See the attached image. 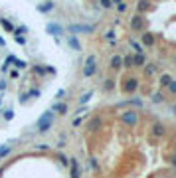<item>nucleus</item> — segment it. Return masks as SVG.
Masks as SVG:
<instances>
[{
	"label": "nucleus",
	"instance_id": "15",
	"mask_svg": "<svg viewBox=\"0 0 176 178\" xmlns=\"http://www.w3.org/2000/svg\"><path fill=\"white\" fill-rule=\"evenodd\" d=\"M0 24H2V26H4V28H6L8 32H12V30H14L12 22H8V20H4V18H0Z\"/></svg>",
	"mask_w": 176,
	"mask_h": 178
},
{
	"label": "nucleus",
	"instance_id": "19",
	"mask_svg": "<svg viewBox=\"0 0 176 178\" xmlns=\"http://www.w3.org/2000/svg\"><path fill=\"white\" fill-rule=\"evenodd\" d=\"M123 63H125V67H133V57L129 56V57H125V59H121Z\"/></svg>",
	"mask_w": 176,
	"mask_h": 178
},
{
	"label": "nucleus",
	"instance_id": "10",
	"mask_svg": "<svg viewBox=\"0 0 176 178\" xmlns=\"http://www.w3.org/2000/svg\"><path fill=\"white\" fill-rule=\"evenodd\" d=\"M142 44H145V46H152L154 44L152 34H142Z\"/></svg>",
	"mask_w": 176,
	"mask_h": 178
},
{
	"label": "nucleus",
	"instance_id": "4",
	"mask_svg": "<svg viewBox=\"0 0 176 178\" xmlns=\"http://www.w3.org/2000/svg\"><path fill=\"white\" fill-rule=\"evenodd\" d=\"M131 28L133 30H141L142 28V16L141 14H137V16H133V18H131Z\"/></svg>",
	"mask_w": 176,
	"mask_h": 178
},
{
	"label": "nucleus",
	"instance_id": "20",
	"mask_svg": "<svg viewBox=\"0 0 176 178\" xmlns=\"http://www.w3.org/2000/svg\"><path fill=\"white\" fill-rule=\"evenodd\" d=\"M101 6H103V8H111V6H113V2H111V0H101Z\"/></svg>",
	"mask_w": 176,
	"mask_h": 178
},
{
	"label": "nucleus",
	"instance_id": "14",
	"mask_svg": "<svg viewBox=\"0 0 176 178\" xmlns=\"http://www.w3.org/2000/svg\"><path fill=\"white\" fill-rule=\"evenodd\" d=\"M54 8V2H47V4H42V6H38L40 12H47V10H52Z\"/></svg>",
	"mask_w": 176,
	"mask_h": 178
},
{
	"label": "nucleus",
	"instance_id": "8",
	"mask_svg": "<svg viewBox=\"0 0 176 178\" xmlns=\"http://www.w3.org/2000/svg\"><path fill=\"white\" fill-rule=\"evenodd\" d=\"M137 79L135 77H133V79H127V83H125V91H127V93H129V91H135L137 89Z\"/></svg>",
	"mask_w": 176,
	"mask_h": 178
},
{
	"label": "nucleus",
	"instance_id": "25",
	"mask_svg": "<svg viewBox=\"0 0 176 178\" xmlns=\"http://www.w3.org/2000/svg\"><path fill=\"white\" fill-rule=\"evenodd\" d=\"M8 150H10V147H0V156H4Z\"/></svg>",
	"mask_w": 176,
	"mask_h": 178
},
{
	"label": "nucleus",
	"instance_id": "24",
	"mask_svg": "<svg viewBox=\"0 0 176 178\" xmlns=\"http://www.w3.org/2000/svg\"><path fill=\"white\" fill-rule=\"evenodd\" d=\"M105 89H113V79H107V83H105Z\"/></svg>",
	"mask_w": 176,
	"mask_h": 178
},
{
	"label": "nucleus",
	"instance_id": "18",
	"mask_svg": "<svg viewBox=\"0 0 176 178\" xmlns=\"http://www.w3.org/2000/svg\"><path fill=\"white\" fill-rule=\"evenodd\" d=\"M91 97H93V91H89V93H85V95H83V97H81L79 101H81V103H87V101L91 99Z\"/></svg>",
	"mask_w": 176,
	"mask_h": 178
},
{
	"label": "nucleus",
	"instance_id": "28",
	"mask_svg": "<svg viewBox=\"0 0 176 178\" xmlns=\"http://www.w3.org/2000/svg\"><path fill=\"white\" fill-rule=\"evenodd\" d=\"M105 36H107V38H109V40H111V42H113V36H115V34H113V30H109V32H107V34H105Z\"/></svg>",
	"mask_w": 176,
	"mask_h": 178
},
{
	"label": "nucleus",
	"instance_id": "22",
	"mask_svg": "<svg viewBox=\"0 0 176 178\" xmlns=\"http://www.w3.org/2000/svg\"><path fill=\"white\" fill-rule=\"evenodd\" d=\"M38 95H40V91H38V89H32V91H30V93L26 95V97H38Z\"/></svg>",
	"mask_w": 176,
	"mask_h": 178
},
{
	"label": "nucleus",
	"instance_id": "6",
	"mask_svg": "<svg viewBox=\"0 0 176 178\" xmlns=\"http://www.w3.org/2000/svg\"><path fill=\"white\" fill-rule=\"evenodd\" d=\"M152 135H154V137H162V135H164V125H162V123H154V125H152Z\"/></svg>",
	"mask_w": 176,
	"mask_h": 178
},
{
	"label": "nucleus",
	"instance_id": "29",
	"mask_svg": "<svg viewBox=\"0 0 176 178\" xmlns=\"http://www.w3.org/2000/svg\"><path fill=\"white\" fill-rule=\"evenodd\" d=\"M172 164H176V156H174V158H172Z\"/></svg>",
	"mask_w": 176,
	"mask_h": 178
},
{
	"label": "nucleus",
	"instance_id": "1",
	"mask_svg": "<svg viewBox=\"0 0 176 178\" xmlns=\"http://www.w3.org/2000/svg\"><path fill=\"white\" fill-rule=\"evenodd\" d=\"M52 123H54V111H47L36 121V129H38V133H47L52 129Z\"/></svg>",
	"mask_w": 176,
	"mask_h": 178
},
{
	"label": "nucleus",
	"instance_id": "13",
	"mask_svg": "<svg viewBox=\"0 0 176 178\" xmlns=\"http://www.w3.org/2000/svg\"><path fill=\"white\" fill-rule=\"evenodd\" d=\"M142 66V63H145V57H142V53H137L135 57H133V66Z\"/></svg>",
	"mask_w": 176,
	"mask_h": 178
},
{
	"label": "nucleus",
	"instance_id": "21",
	"mask_svg": "<svg viewBox=\"0 0 176 178\" xmlns=\"http://www.w3.org/2000/svg\"><path fill=\"white\" fill-rule=\"evenodd\" d=\"M131 46H133V48H135V50H137L138 53H141V52H142V50H141V46H138V44H137V42H135V40H131Z\"/></svg>",
	"mask_w": 176,
	"mask_h": 178
},
{
	"label": "nucleus",
	"instance_id": "9",
	"mask_svg": "<svg viewBox=\"0 0 176 178\" xmlns=\"http://www.w3.org/2000/svg\"><path fill=\"white\" fill-rule=\"evenodd\" d=\"M71 30H75V32H93V26H83V24H77V26H71Z\"/></svg>",
	"mask_w": 176,
	"mask_h": 178
},
{
	"label": "nucleus",
	"instance_id": "23",
	"mask_svg": "<svg viewBox=\"0 0 176 178\" xmlns=\"http://www.w3.org/2000/svg\"><path fill=\"white\" fill-rule=\"evenodd\" d=\"M145 73H147V75H152V73H154V66H148V67L145 69Z\"/></svg>",
	"mask_w": 176,
	"mask_h": 178
},
{
	"label": "nucleus",
	"instance_id": "7",
	"mask_svg": "<svg viewBox=\"0 0 176 178\" xmlns=\"http://www.w3.org/2000/svg\"><path fill=\"white\" fill-rule=\"evenodd\" d=\"M47 32H50V34H54V36H60L63 30H61L60 24H47Z\"/></svg>",
	"mask_w": 176,
	"mask_h": 178
},
{
	"label": "nucleus",
	"instance_id": "12",
	"mask_svg": "<svg viewBox=\"0 0 176 178\" xmlns=\"http://www.w3.org/2000/svg\"><path fill=\"white\" fill-rule=\"evenodd\" d=\"M67 44L71 46L73 50H81V46H79V42H77V40H75L73 36H69V38H67Z\"/></svg>",
	"mask_w": 176,
	"mask_h": 178
},
{
	"label": "nucleus",
	"instance_id": "16",
	"mask_svg": "<svg viewBox=\"0 0 176 178\" xmlns=\"http://www.w3.org/2000/svg\"><path fill=\"white\" fill-rule=\"evenodd\" d=\"M170 81H172V77H170L168 73H164L160 77V85H170Z\"/></svg>",
	"mask_w": 176,
	"mask_h": 178
},
{
	"label": "nucleus",
	"instance_id": "27",
	"mask_svg": "<svg viewBox=\"0 0 176 178\" xmlns=\"http://www.w3.org/2000/svg\"><path fill=\"white\" fill-rule=\"evenodd\" d=\"M168 87H170V91H172V93H176V81H170Z\"/></svg>",
	"mask_w": 176,
	"mask_h": 178
},
{
	"label": "nucleus",
	"instance_id": "26",
	"mask_svg": "<svg viewBox=\"0 0 176 178\" xmlns=\"http://www.w3.org/2000/svg\"><path fill=\"white\" fill-rule=\"evenodd\" d=\"M14 62H16V67H20V69H22V67L26 66V63L22 62V59H14Z\"/></svg>",
	"mask_w": 176,
	"mask_h": 178
},
{
	"label": "nucleus",
	"instance_id": "3",
	"mask_svg": "<svg viewBox=\"0 0 176 178\" xmlns=\"http://www.w3.org/2000/svg\"><path fill=\"white\" fill-rule=\"evenodd\" d=\"M123 121H125L127 125H137V113H135V111L123 113Z\"/></svg>",
	"mask_w": 176,
	"mask_h": 178
},
{
	"label": "nucleus",
	"instance_id": "11",
	"mask_svg": "<svg viewBox=\"0 0 176 178\" xmlns=\"http://www.w3.org/2000/svg\"><path fill=\"white\" fill-rule=\"evenodd\" d=\"M52 111H57V113H61V115H65V113H67V107L63 105V103H57V105L52 107Z\"/></svg>",
	"mask_w": 176,
	"mask_h": 178
},
{
	"label": "nucleus",
	"instance_id": "2",
	"mask_svg": "<svg viewBox=\"0 0 176 178\" xmlns=\"http://www.w3.org/2000/svg\"><path fill=\"white\" fill-rule=\"evenodd\" d=\"M95 71H97V66H95V56H89L87 57V66H85V69H83V75H85V77H89V75H93Z\"/></svg>",
	"mask_w": 176,
	"mask_h": 178
},
{
	"label": "nucleus",
	"instance_id": "5",
	"mask_svg": "<svg viewBox=\"0 0 176 178\" xmlns=\"http://www.w3.org/2000/svg\"><path fill=\"white\" fill-rule=\"evenodd\" d=\"M69 166H71V178H79V162L75 158L69 160Z\"/></svg>",
	"mask_w": 176,
	"mask_h": 178
},
{
	"label": "nucleus",
	"instance_id": "17",
	"mask_svg": "<svg viewBox=\"0 0 176 178\" xmlns=\"http://www.w3.org/2000/svg\"><path fill=\"white\" fill-rule=\"evenodd\" d=\"M111 67H121V57L115 56L113 59H111Z\"/></svg>",
	"mask_w": 176,
	"mask_h": 178
}]
</instances>
